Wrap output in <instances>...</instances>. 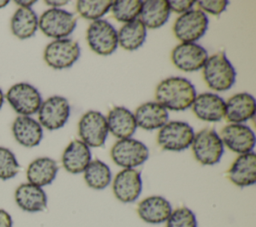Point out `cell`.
I'll list each match as a JSON object with an SVG mask.
<instances>
[{
	"label": "cell",
	"mask_w": 256,
	"mask_h": 227,
	"mask_svg": "<svg viewBox=\"0 0 256 227\" xmlns=\"http://www.w3.org/2000/svg\"><path fill=\"white\" fill-rule=\"evenodd\" d=\"M166 227H197V219L191 209L179 207L172 210L166 221Z\"/></svg>",
	"instance_id": "d6a6232c"
},
{
	"label": "cell",
	"mask_w": 256,
	"mask_h": 227,
	"mask_svg": "<svg viewBox=\"0 0 256 227\" xmlns=\"http://www.w3.org/2000/svg\"><path fill=\"white\" fill-rule=\"evenodd\" d=\"M196 2L193 0H169L168 5L170 12H175L178 14H183L192 9Z\"/></svg>",
	"instance_id": "e575fe53"
},
{
	"label": "cell",
	"mask_w": 256,
	"mask_h": 227,
	"mask_svg": "<svg viewBox=\"0 0 256 227\" xmlns=\"http://www.w3.org/2000/svg\"><path fill=\"white\" fill-rule=\"evenodd\" d=\"M45 3H46L47 5L52 6L53 8H59V7H61V6L66 5V4L68 3V1H67V0H61V1H58V0H56V1H55V0H46Z\"/></svg>",
	"instance_id": "8d00e7d4"
},
{
	"label": "cell",
	"mask_w": 256,
	"mask_h": 227,
	"mask_svg": "<svg viewBox=\"0 0 256 227\" xmlns=\"http://www.w3.org/2000/svg\"><path fill=\"white\" fill-rule=\"evenodd\" d=\"M194 130L183 121H170L160 128L157 135V143L167 151H183L191 146L194 138Z\"/></svg>",
	"instance_id": "ba28073f"
},
{
	"label": "cell",
	"mask_w": 256,
	"mask_h": 227,
	"mask_svg": "<svg viewBox=\"0 0 256 227\" xmlns=\"http://www.w3.org/2000/svg\"><path fill=\"white\" fill-rule=\"evenodd\" d=\"M80 46L70 38L50 42L44 50V60L53 69L70 68L80 57Z\"/></svg>",
	"instance_id": "9c48e42d"
},
{
	"label": "cell",
	"mask_w": 256,
	"mask_h": 227,
	"mask_svg": "<svg viewBox=\"0 0 256 227\" xmlns=\"http://www.w3.org/2000/svg\"><path fill=\"white\" fill-rule=\"evenodd\" d=\"M90 162L89 147L77 139L71 141L62 154V165L67 172L72 174L83 173Z\"/></svg>",
	"instance_id": "603a6c76"
},
{
	"label": "cell",
	"mask_w": 256,
	"mask_h": 227,
	"mask_svg": "<svg viewBox=\"0 0 256 227\" xmlns=\"http://www.w3.org/2000/svg\"><path fill=\"white\" fill-rule=\"evenodd\" d=\"M15 140L24 147H35L43 138V129L38 121L29 116H18L12 124Z\"/></svg>",
	"instance_id": "cb8c5ba5"
},
{
	"label": "cell",
	"mask_w": 256,
	"mask_h": 227,
	"mask_svg": "<svg viewBox=\"0 0 256 227\" xmlns=\"http://www.w3.org/2000/svg\"><path fill=\"white\" fill-rule=\"evenodd\" d=\"M147 29L142 21L137 18L125 23L117 32L118 45L128 51H133L141 47L146 39Z\"/></svg>",
	"instance_id": "4316f807"
},
{
	"label": "cell",
	"mask_w": 256,
	"mask_h": 227,
	"mask_svg": "<svg viewBox=\"0 0 256 227\" xmlns=\"http://www.w3.org/2000/svg\"><path fill=\"white\" fill-rule=\"evenodd\" d=\"M77 25V19L73 13L60 9L51 8L42 13L38 19V27L48 37L64 39L68 37Z\"/></svg>",
	"instance_id": "277c9868"
},
{
	"label": "cell",
	"mask_w": 256,
	"mask_h": 227,
	"mask_svg": "<svg viewBox=\"0 0 256 227\" xmlns=\"http://www.w3.org/2000/svg\"><path fill=\"white\" fill-rule=\"evenodd\" d=\"M111 0H79L76 3V10L87 20L101 19L112 7Z\"/></svg>",
	"instance_id": "f546056e"
},
{
	"label": "cell",
	"mask_w": 256,
	"mask_h": 227,
	"mask_svg": "<svg viewBox=\"0 0 256 227\" xmlns=\"http://www.w3.org/2000/svg\"><path fill=\"white\" fill-rule=\"evenodd\" d=\"M223 145L239 155L252 152L255 146V134L245 124L230 123L224 126L220 136Z\"/></svg>",
	"instance_id": "5bb4252c"
},
{
	"label": "cell",
	"mask_w": 256,
	"mask_h": 227,
	"mask_svg": "<svg viewBox=\"0 0 256 227\" xmlns=\"http://www.w3.org/2000/svg\"><path fill=\"white\" fill-rule=\"evenodd\" d=\"M70 116V104L63 96H51L42 101L38 110L41 126L48 130H56L65 125Z\"/></svg>",
	"instance_id": "7c38bea8"
},
{
	"label": "cell",
	"mask_w": 256,
	"mask_h": 227,
	"mask_svg": "<svg viewBox=\"0 0 256 227\" xmlns=\"http://www.w3.org/2000/svg\"><path fill=\"white\" fill-rule=\"evenodd\" d=\"M6 99L11 107L21 116H30L38 112L42 97L39 91L29 83L14 84L6 93Z\"/></svg>",
	"instance_id": "30bf717a"
},
{
	"label": "cell",
	"mask_w": 256,
	"mask_h": 227,
	"mask_svg": "<svg viewBox=\"0 0 256 227\" xmlns=\"http://www.w3.org/2000/svg\"><path fill=\"white\" fill-rule=\"evenodd\" d=\"M89 47L98 55H111L118 47V35L114 26L104 19L92 21L86 32Z\"/></svg>",
	"instance_id": "52a82bcc"
},
{
	"label": "cell",
	"mask_w": 256,
	"mask_h": 227,
	"mask_svg": "<svg viewBox=\"0 0 256 227\" xmlns=\"http://www.w3.org/2000/svg\"><path fill=\"white\" fill-rule=\"evenodd\" d=\"M16 204L26 212H40L47 207V195L42 187L31 183H22L14 193Z\"/></svg>",
	"instance_id": "ffe728a7"
},
{
	"label": "cell",
	"mask_w": 256,
	"mask_h": 227,
	"mask_svg": "<svg viewBox=\"0 0 256 227\" xmlns=\"http://www.w3.org/2000/svg\"><path fill=\"white\" fill-rule=\"evenodd\" d=\"M196 90L191 81L184 77L172 76L162 80L156 87V102L173 111H184L192 106Z\"/></svg>",
	"instance_id": "6da1fadb"
},
{
	"label": "cell",
	"mask_w": 256,
	"mask_h": 227,
	"mask_svg": "<svg viewBox=\"0 0 256 227\" xmlns=\"http://www.w3.org/2000/svg\"><path fill=\"white\" fill-rule=\"evenodd\" d=\"M83 173L86 184L95 190L105 189L112 180L109 166L99 159L91 160Z\"/></svg>",
	"instance_id": "f1b7e54d"
},
{
	"label": "cell",
	"mask_w": 256,
	"mask_h": 227,
	"mask_svg": "<svg viewBox=\"0 0 256 227\" xmlns=\"http://www.w3.org/2000/svg\"><path fill=\"white\" fill-rule=\"evenodd\" d=\"M191 145L195 159L202 165L217 164L224 153V145L220 136L210 128L197 132Z\"/></svg>",
	"instance_id": "3957f363"
},
{
	"label": "cell",
	"mask_w": 256,
	"mask_h": 227,
	"mask_svg": "<svg viewBox=\"0 0 256 227\" xmlns=\"http://www.w3.org/2000/svg\"><path fill=\"white\" fill-rule=\"evenodd\" d=\"M137 126L144 130H155L168 122V111L156 101L141 104L134 114Z\"/></svg>",
	"instance_id": "7402d4cb"
},
{
	"label": "cell",
	"mask_w": 256,
	"mask_h": 227,
	"mask_svg": "<svg viewBox=\"0 0 256 227\" xmlns=\"http://www.w3.org/2000/svg\"><path fill=\"white\" fill-rule=\"evenodd\" d=\"M115 197L122 203H132L138 199L142 191V178L136 169L119 171L112 183Z\"/></svg>",
	"instance_id": "9a60e30c"
},
{
	"label": "cell",
	"mask_w": 256,
	"mask_h": 227,
	"mask_svg": "<svg viewBox=\"0 0 256 227\" xmlns=\"http://www.w3.org/2000/svg\"><path fill=\"white\" fill-rule=\"evenodd\" d=\"M20 165L14 153L5 147L0 146V179L8 180L15 177Z\"/></svg>",
	"instance_id": "1f68e13d"
},
{
	"label": "cell",
	"mask_w": 256,
	"mask_h": 227,
	"mask_svg": "<svg viewBox=\"0 0 256 227\" xmlns=\"http://www.w3.org/2000/svg\"><path fill=\"white\" fill-rule=\"evenodd\" d=\"M106 121L108 131L118 139L131 138L137 128L134 114L123 106L113 107L108 112Z\"/></svg>",
	"instance_id": "44dd1931"
},
{
	"label": "cell",
	"mask_w": 256,
	"mask_h": 227,
	"mask_svg": "<svg viewBox=\"0 0 256 227\" xmlns=\"http://www.w3.org/2000/svg\"><path fill=\"white\" fill-rule=\"evenodd\" d=\"M38 29V17L31 8L20 7L11 18V31L19 39H28Z\"/></svg>",
	"instance_id": "83f0119b"
},
{
	"label": "cell",
	"mask_w": 256,
	"mask_h": 227,
	"mask_svg": "<svg viewBox=\"0 0 256 227\" xmlns=\"http://www.w3.org/2000/svg\"><path fill=\"white\" fill-rule=\"evenodd\" d=\"M140 20L149 29L163 26L169 19L170 9L167 0H147L142 2Z\"/></svg>",
	"instance_id": "484cf974"
},
{
	"label": "cell",
	"mask_w": 256,
	"mask_h": 227,
	"mask_svg": "<svg viewBox=\"0 0 256 227\" xmlns=\"http://www.w3.org/2000/svg\"><path fill=\"white\" fill-rule=\"evenodd\" d=\"M255 98L246 92L236 93L225 102V119L229 123L242 124L255 115Z\"/></svg>",
	"instance_id": "ac0fdd59"
},
{
	"label": "cell",
	"mask_w": 256,
	"mask_h": 227,
	"mask_svg": "<svg viewBox=\"0 0 256 227\" xmlns=\"http://www.w3.org/2000/svg\"><path fill=\"white\" fill-rule=\"evenodd\" d=\"M172 212L170 202L159 195L144 198L138 203L137 213L139 217L149 224H160L167 221Z\"/></svg>",
	"instance_id": "d6986e66"
},
{
	"label": "cell",
	"mask_w": 256,
	"mask_h": 227,
	"mask_svg": "<svg viewBox=\"0 0 256 227\" xmlns=\"http://www.w3.org/2000/svg\"><path fill=\"white\" fill-rule=\"evenodd\" d=\"M208 53L197 43H180L171 52V61L178 69L185 72H194L203 68Z\"/></svg>",
	"instance_id": "4fadbf2b"
},
{
	"label": "cell",
	"mask_w": 256,
	"mask_h": 227,
	"mask_svg": "<svg viewBox=\"0 0 256 227\" xmlns=\"http://www.w3.org/2000/svg\"><path fill=\"white\" fill-rule=\"evenodd\" d=\"M195 116L206 122H218L225 117V101L215 93L204 92L196 95L192 104Z\"/></svg>",
	"instance_id": "2e32d148"
},
{
	"label": "cell",
	"mask_w": 256,
	"mask_h": 227,
	"mask_svg": "<svg viewBox=\"0 0 256 227\" xmlns=\"http://www.w3.org/2000/svg\"><path fill=\"white\" fill-rule=\"evenodd\" d=\"M15 3L16 4H18V5H20L21 7H23V8H30V6H32L33 4H35L36 3V1L35 0H32V1H23V0H17V1H15Z\"/></svg>",
	"instance_id": "74e56055"
},
{
	"label": "cell",
	"mask_w": 256,
	"mask_h": 227,
	"mask_svg": "<svg viewBox=\"0 0 256 227\" xmlns=\"http://www.w3.org/2000/svg\"><path fill=\"white\" fill-rule=\"evenodd\" d=\"M209 20L203 11L191 9L175 20L173 32L175 37L181 43H195L199 40L208 29Z\"/></svg>",
	"instance_id": "5b68a950"
},
{
	"label": "cell",
	"mask_w": 256,
	"mask_h": 227,
	"mask_svg": "<svg viewBox=\"0 0 256 227\" xmlns=\"http://www.w3.org/2000/svg\"><path fill=\"white\" fill-rule=\"evenodd\" d=\"M202 74L208 87L219 92L229 90L236 80V71L224 52H218L208 57Z\"/></svg>",
	"instance_id": "7a4b0ae2"
},
{
	"label": "cell",
	"mask_w": 256,
	"mask_h": 227,
	"mask_svg": "<svg viewBox=\"0 0 256 227\" xmlns=\"http://www.w3.org/2000/svg\"><path fill=\"white\" fill-rule=\"evenodd\" d=\"M142 1L140 0H117L113 1L111 10L113 17L123 23L131 22L140 15Z\"/></svg>",
	"instance_id": "4dcf8cb0"
},
{
	"label": "cell",
	"mask_w": 256,
	"mask_h": 227,
	"mask_svg": "<svg viewBox=\"0 0 256 227\" xmlns=\"http://www.w3.org/2000/svg\"><path fill=\"white\" fill-rule=\"evenodd\" d=\"M8 3H9V1H8V0H0V8L5 7Z\"/></svg>",
	"instance_id": "ab89813d"
},
{
	"label": "cell",
	"mask_w": 256,
	"mask_h": 227,
	"mask_svg": "<svg viewBox=\"0 0 256 227\" xmlns=\"http://www.w3.org/2000/svg\"><path fill=\"white\" fill-rule=\"evenodd\" d=\"M108 132L106 117L99 111L90 110L86 112L78 123V134L81 141L88 147L103 146Z\"/></svg>",
	"instance_id": "8fae6325"
},
{
	"label": "cell",
	"mask_w": 256,
	"mask_h": 227,
	"mask_svg": "<svg viewBox=\"0 0 256 227\" xmlns=\"http://www.w3.org/2000/svg\"><path fill=\"white\" fill-rule=\"evenodd\" d=\"M13 221L10 214L4 209H0V227H12Z\"/></svg>",
	"instance_id": "d590c367"
},
{
	"label": "cell",
	"mask_w": 256,
	"mask_h": 227,
	"mask_svg": "<svg viewBox=\"0 0 256 227\" xmlns=\"http://www.w3.org/2000/svg\"><path fill=\"white\" fill-rule=\"evenodd\" d=\"M227 178L238 187H248L256 182V154L252 151L239 155L228 169Z\"/></svg>",
	"instance_id": "e0dca14e"
},
{
	"label": "cell",
	"mask_w": 256,
	"mask_h": 227,
	"mask_svg": "<svg viewBox=\"0 0 256 227\" xmlns=\"http://www.w3.org/2000/svg\"><path fill=\"white\" fill-rule=\"evenodd\" d=\"M199 10L204 13H210L212 15L219 16L223 11H225L228 1L227 0H200L196 2Z\"/></svg>",
	"instance_id": "836d02e7"
},
{
	"label": "cell",
	"mask_w": 256,
	"mask_h": 227,
	"mask_svg": "<svg viewBox=\"0 0 256 227\" xmlns=\"http://www.w3.org/2000/svg\"><path fill=\"white\" fill-rule=\"evenodd\" d=\"M113 162L123 169H135L142 165L149 157L147 146L136 139H119L110 151Z\"/></svg>",
	"instance_id": "8992f818"
},
{
	"label": "cell",
	"mask_w": 256,
	"mask_h": 227,
	"mask_svg": "<svg viewBox=\"0 0 256 227\" xmlns=\"http://www.w3.org/2000/svg\"><path fill=\"white\" fill-rule=\"evenodd\" d=\"M3 103H4V94H3V91L0 88V109H1V107L3 105Z\"/></svg>",
	"instance_id": "f35d334b"
},
{
	"label": "cell",
	"mask_w": 256,
	"mask_h": 227,
	"mask_svg": "<svg viewBox=\"0 0 256 227\" xmlns=\"http://www.w3.org/2000/svg\"><path fill=\"white\" fill-rule=\"evenodd\" d=\"M58 169V164L54 159L49 157H39L28 165L26 177L29 183L43 187L54 181Z\"/></svg>",
	"instance_id": "d4e9b609"
}]
</instances>
